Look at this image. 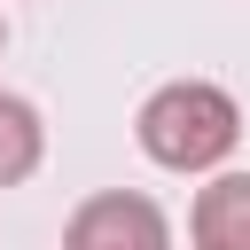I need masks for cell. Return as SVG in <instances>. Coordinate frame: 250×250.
<instances>
[{"label": "cell", "mask_w": 250, "mask_h": 250, "mask_svg": "<svg viewBox=\"0 0 250 250\" xmlns=\"http://www.w3.org/2000/svg\"><path fill=\"white\" fill-rule=\"evenodd\" d=\"M133 141H141V156L164 164V172H211V164L234 156L242 109H234V94L211 86V78H172V86H156V94L141 102Z\"/></svg>", "instance_id": "1"}, {"label": "cell", "mask_w": 250, "mask_h": 250, "mask_svg": "<svg viewBox=\"0 0 250 250\" xmlns=\"http://www.w3.org/2000/svg\"><path fill=\"white\" fill-rule=\"evenodd\" d=\"M62 250H172V219L141 188H102L70 211Z\"/></svg>", "instance_id": "2"}, {"label": "cell", "mask_w": 250, "mask_h": 250, "mask_svg": "<svg viewBox=\"0 0 250 250\" xmlns=\"http://www.w3.org/2000/svg\"><path fill=\"white\" fill-rule=\"evenodd\" d=\"M195 250H250V172H219L195 195Z\"/></svg>", "instance_id": "3"}, {"label": "cell", "mask_w": 250, "mask_h": 250, "mask_svg": "<svg viewBox=\"0 0 250 250\" xmlns=\"http://www.w3.org/2000/svg\"><path fill=\"white\" fill-rule=\"evenodd\" d=\"M39 156H47V125H39V109H31L23 94H8V86H0V188L31 180V172H39Z\"/></svg>", "instance_id": "4"}, {"label": "cell", "mask_w": 250, "mask_h": 250, "mask_svg": "<svg viewBox=\"0 0 250 250\" xmlns=\"http://www.w3.org/2000/svg\"><path fill=\"white\" fill-rule=\"evenodd\" d=\"M0 47H8V23H0Z\"/></svg>", "instance_id": "5"}]
</instances>
